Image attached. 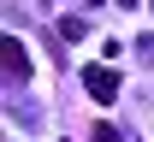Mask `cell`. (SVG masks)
<instances>
[{"label": "cell", "mask_w": 154, "mask_h": 142, "mask_svg": "<svg viewBox=\"0 0 154 142\" xmlns=\"http://www.w3.org/2000/svg\"><path fill=\"white\" fill-rule=\"evenodd\" d=\"M83 89H89L95 101H113L119 95V71L113 65H83Z\"/></svg>", "instance_id": "cell-1"}, {"label": "cell", "mask_w": 154, "mask_h": 142, "mask_svg": "<svg viewBox=\"0 0 154 142\" xmlns=\"http://www.w3.org/2000/svg\"><path fill=\"white\" fill-rule=\"evenodd\" d=\"M0 53H6L0 65H6V77H12V83H24V77H30V53H24V41H12V36H6V47H0Z\"/></svg>", "instance_id": "cell-2"}, {"label": "cell", "mask_w": 154, "mask_h": 142, "mask_svg": "<svg viewBox=\"0 0 154 142\" xmlns=\"http://www.w3.org/2000/svg\"><path fill=\"white\" fill-rule=\"evenodd\" d=\"M59 36L77 41V36H89V24H83V18H59Z\"/></svg>", "instance_id": "cell-3"}, {"label": "cell", "mask_w": 154, "mask_h": 142, "mask_svg": "<svg viewBox=\"0 0 154 142\" xmlns=\"http://www.w3.org/2000/svg\"><path fill=\"white\" fill-rule=\"evenodd\" d=\"M89 142H119V130H113V124H95V136H89Z\"/></svg>", "instance_id": "cell-4"}, {"label": "cell", "mask_w": 154, "mask_h": 142, "mask_svg": "<svg viewBox=\"0 0 154 142\" xmlns=\"http://www.w3.org/2000/svg\"><path fill=\"white\" fill-rule=\"evenodd\" d=\"M125 6H131V0H125Z\"/></svg>", "instance_id": "cell-5"}]
</instances>
